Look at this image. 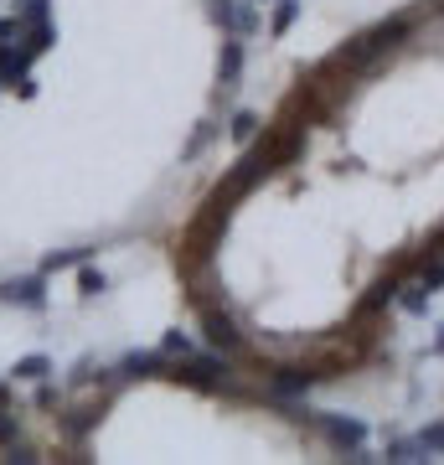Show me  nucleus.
<instances>
[{"label": "nucleus", "instance_id": "obj_1", "mask_svg": "<svg viewBox=\"0 0 444 465\" xmlns=\"http://www.w3.org/2000/svg\"><path fill=\"white\" fill-rule=\"evenodd\" d=\"M16 21H21V47L32 52H47L52 36H57V26H52V0H26V5H16Z\"/></svg>", "mask_w": 444, "mask_h": 465}, {"label": "nucleus", "instance_id": "obj_2", "mask_svg": "<svg viewBox=\"0 0 444 465\" xmlns=\"http://www.w3.org/2000/svg\"><path fill=\"white\" fill-rule=\"evenodd\" d=\"M212 21L228 36H248L259 32V5L253 0H212Z\"/></svg>", "mask_w": 444, "mask_h": 465}, {"label": "nucleus", "instance_id": "obj_3", "mask_svg": "<svg viewBox=\"0 0 444 465\" xmlns=\"http://www.w3.org/2000/svg\"><path fill=\"white\" fill-rule=\"evenodd\" d=\"M32 84V52L21 42H0V88H26Z\"/></svg>", "mask_w": 444, "mask_h": 465}, {"label": "nucleus", "instance_id": "obj_4", "mask_svg": "<svg viewBox=\"0 0 444 465\" xmlns=\"http://www.w3.org/2000/svg\"><path fill=\"white\" fill-rule=\"evenodd\" d=\"M238 73H243V42H238V36H228V42H222V67H217L222 88L238 84Z\"/></svg>", "mask_w": 444, "mask_h": 465}, {"label": "nucleus", "instance_id": "obj_5", "mask_svg": "<svg viewBox=\"0 0 444 465\" xmlns=\"http://www.w3.org/2000/svg\"><path fill=\"white\" fill-rule=\"evenodd\" d=\"M0 295L11 300V305H32V311L42 305V300H47V295H42V280H16V284H5Z\"/></svg>", "mask_w": 444, "mask_h": 465}, {"label": "nucleus", "instance_id": "obj_6", "mask_svg": "<svg viewBox=\"0 0 444 465\" xmlns=\"http://www.w3.org/2000/svg\"><path fill=\"white\" fill-rule=\"evenodd\" d=\"M321 424H326V434L336 440V445L362 450V424H351V419H346V424H336V419H321Z\"/></svg>", "mask_w": 444, "mask_h": 465}, {"label": "nucleus", "instance_id": "obj_7", "mask_svg": "<svg viewBox=\"0 0 444 465\" xmlns=\"http://www.w3.org/2000/svg\"><path fill=\"white\" fill-rule=\"evenodd\" d=\"M388 460H393V465H403V460H424V445H419V440H393V445H388Z\"/></svg>", "mask_w": 444, "mask_h": 465}, {"label": "nucleus", "instance_id": "obj_8", "mask_svg": "<svg viewBox=\"0 0 444 465\" xmlns=\"http://www.w3.org/2000/svg\"><path fill=\"white\" fill-rule=\"evenodd\" d=\"M11 372H16V378H26V382H36V378H47V372H52V362H47V357H21Z\"/></svg>", "mask_w": 444, "mask_h": 465}, {"label": "nucleus", "instance_id": "obj_9", "mask_svg": "<svg viewBox=\"0 0 444 465\" xmlns=\"http://www.w3.org/2000/svg\"><path fill=\"white\" fill-rule=\"evenodd\" d=\"M419 445H424V455H444V419H439V424H429V430L419 434Z\"/></svg>", "mask_w": 444, "mask_h": 465}, {"label": "nucleus", "instance_id": "obj_10", "mask_svg": "<svg viewBox=\"0 0 444 465\" xmlns=\"http://www.w3.org/2000/svg\"><path fill=\"white\" fill-rule=\"evenodd\" d=\"M295 16H300V0H280V11H274V32H284Z\"/></svg>", "mask_w": 444, "mask_h": 465}]
</instances>
